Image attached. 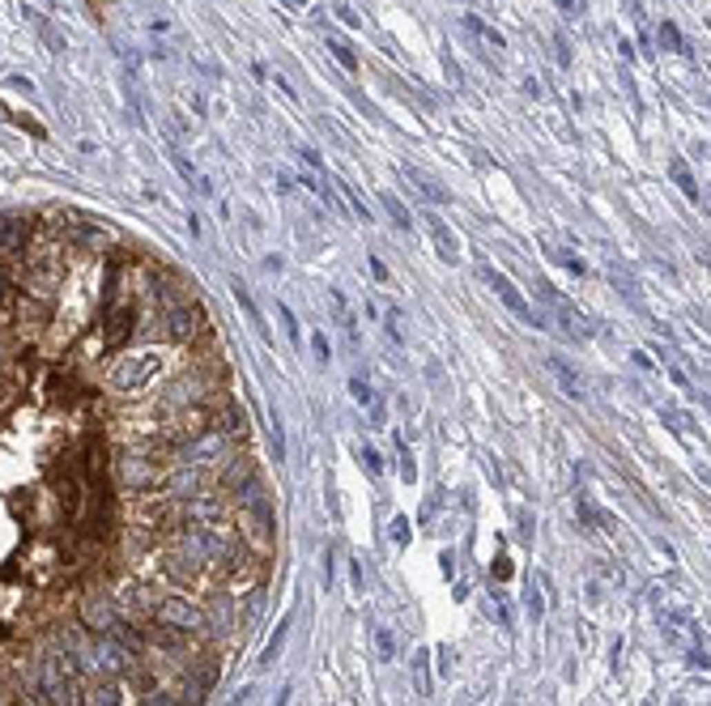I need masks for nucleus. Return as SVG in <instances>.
I'll use <instances>...</instances> for the list:
<instances>
[{
	"label": "nucleus",
	"instance_id": "nucleus-18",
	"mask_svg": "<svg viewBox=\"0 0 711 706\" xmlns=\"http://www.w3.org/2000/svg\"><path fill=\"white\" fill-rule=\"evenodd\" d=\"M277 315L286 319V332H290V341H299V319H294V311L286 307V302H281V307H277Z\"/></svg>",
	"mask_w": 711,
	"mask_h": 706
},
{
	"label": "nucleus",
	"instance_id": "nucleus-17",
	"mask_svg": "<svg viewBox=\"0 0 711 706\" xmlns=\"http://www.w3.org/2000/svg\"><path fill=\"white\" fill-rule=\"evenodd\" d=\"M392 541H397L401 549L409 545V519H401V515H397V519H392Z\"/></svg>",
	"mask_w": 711,
	"mask_h": 706
},
{
	"label": "nucleus",
	"instance_id": "nucleus-13",
	"mask_svg": "<svg viewBox=\"0 0 711 706\" xmlns=\"http://www.w3.org/2000/svg\"><path fill=\"white\" fill-rule=\"evenodd\" d=\"M350 396L358 400V405H366V409L375 405V392H371V383H366V379H358V374L350 379Z\"/></svg>",
	"mask_w": 711,
	"mask_h": 706
},
{
	"label": "nucleus",
	"instance_id": "nucleus-23",
	"mask_svg": "<svg viewBox=\"0 0 711 706\" xmlns=\"http://www.w3.org/2000/svg\"><path fill=\"white\" fill-rule=\"evenodd\" d=\"M541 609H545V604H541V596H537V592L528 587V613H532V617H541Z\"/></svg>",
	"mask_w": 711,
	"mask_h": 706
},
{
	"label": "nucleus",
	"instance_id": "nucleus-21",
	"mask_svg": "<svg viewBox=\"0 0 711 706\" xmlns=\"http://www.w3.org/2000/svg\"><path fill=\"white\" fill-rule=\"evenodd\" d=\"M337 17L346 21V26H362V17H358V13L350 9V5H337Z\"/></svg>",
	"mask_w": 711,
	"mask_h": 706
},
{
	"label": "nucleus",
	"instance_id": "nucleus-19",
	"mask_svg": "<svg viewBox=\"0 0 711 706\" xmlns=\"http://www.w3.org/2000/svg\"><path fill=\"white\" fill-rule=\"evenodd\" d=\"M401 476H405V481H418V464H413V456L405 447H401Z\"/></svg>",
	"mask_w": 711,
	"mask_h": 706
},
{
	"label": "nucleus",
	"instance_id": "nucleus-6",
	"mask_svg": "<svg viewBox=\"0 0 711 706\" xmlns=\"http://www.w3.org/2000/svg\"><path fill=\"white\" fill-rule=\"evenodd\" d=\"M669 170H673V179H677V188L690 196V200H699V183H694V174H690V166H685V158H669Z\"/></svg>",
	"mask_w": 711,
	"mask_h": 706
},
{
	"label": "nucleus",
	"instance_id": "nucleus-11",
	"mask_svg": "<svg viewBox=\"0 0 711 706\" xmlns=\"http://www.w3.org/2000/svg\"><path fill=\"white\" fill-rule=\"evenodd\" d=\"M383 209H388V217H392V221H397V225H401V230H409V225H413V217H409V209H405V205H401V200H397V196H392V192L383 196Z\"/></svg>",
	"mask_w": 711,
	"mask_h": 706
},
{
	"label": "nucleus",
	"instance_id": "nucleus-27",
	"mask_svg": "<svg viewBox=\"0 0 711 706\" xmlns=\"http://www.w3.org/2000/svg\"><path fill=\"white\" fill-rule=\"evenodd\" d=\"M371 272L379 276V281H388V268H383V260H371Z\"/></svg>",
	"mask_w": 711,
	"mask_h": 706
},
{
	"label": "nucleus",
	"instance_id": "nucleus-1",
	"mask_svg": "<svg viewBox=\"0 0 711 706\" xmlns=\"http://www.w3.org/2000/svg\"><path fill=\"white\" fill-rule=\"evenodd\" d=\"M477 276H481V281H485L490 290H494V294H499V298L507 302V311L516 315L520 323H532V327H550V319H545L541 311H532L528 302H524V294H520L516 285H511V281H507L503 272H494V268H490V264H477Z\"/></svg>",
	"mask_w": 711,
	"mask_h": 706
},
{
	"label": "nucleus",
	"instance_id": "nucleus-2",
	"mask_svg": "<svg viewBox=\"0 0 711 706\" xmlns=\"http://www.w3.org/2000/svg\"><path fill=\"white\" fill-rule=\"evenodd\" d=\"M545 366H550V374L558 379V387L567 392V396H575V400H583V396H588V383H583V374H579V370H575L571 362H562L558 353H550V358H545Z\"/></svg>",
	"mask_w": 711,
	"mask_h": 706
},
{
	"label": "nucleus",
	"instance_id": "nucleus-16",
	"mask_svg": "<svg viewBox=\"0 0 711 706\" xmlns=\"http://www.w3.org/2000/svg\"><path fill=\"white\" fill-rule=\"evenodd\" d=\"M311 349H315V362H328V358H332V349H328V336H324V332H315V336H311Z\"/></svg>",
	"mask_w": 711,
	"mask_h": 706
},
{
	"label": "nucleus",
	"instance_id": "nucleus-22",
	"mask_svg": "<svg viewBox=\"0 0 711 706\" xmlns=\"http://www.w3.org/2000/svg\"><path fill=\"white\" fill-rule=\"evenodd\" d=\"M299 158H303L311 170H320V154H315V149H307V145H303V149H299Z\"/></svg>",
	"mask_w": 711,
	"mask_h": 706
},
{
	"label": "nucleus",
	"instance_id": "nucleus-26",
	"mask_svg": "<svg viewBox=\"0 0 711 706\" xmlns=\"http://www.w3.org/2000/svg\"><path fill=\"white\" fill-rule=\"evenodd\" d=\"M324 583H332V549L324 553Z\"/></svg>",
	"mask_w": 711,
	"mask_h": 706
},
{
	"label": "nucleus",
	"instance_id": "nucleus-28",
	"mask_svg": "<svg viewBox=\"0 0 711 706\" xmlns=\"http://www.w3.org/2000/svg\"><path fill=\"white\" fill-rule=\"evenodd\" d=\"M558 9H567V13H571V9H575V0H558Z\"/></svg>",
	"mask_w": 711,
	"mask_h": 706
},
{
	"label": "nucleus",
	"instance_id": "nucleus-8",
	"mask_svg": "<svg viewBox=\"0 0 711 706\" xmlns=\"http://www.w3.org/2000/svg\"><path fill=\"white\" fill-rule=\"evenodd\" d=\"M230 285H234V298L243 302V311H248V319H252V323L260 327V332H264V336H268V327H264V319H260V307H256V302H252V294H248V285H243V281H239V276H234V281H230Z\"/></svg>",
	"mask_w": 711,
	"mask_h": 706
},
{
	"label": "nucleus",
	"instance_id": "nucleus-29",
	"mask_svg": "<svg viewBox=\"0 0 711 706\" xmlns=\"http://www.w3.org/2000/svg\"><path fill=\"white\" fill-rule=\"evenodd\" d=\"M294 5H307V0H294Z\"/></svg>",
	"mask_w": 711,
	"mask_h": 706
},
{
	"label": "nucleus",
	"instance_id": "nucleus-20",
	"mask_svg": "<svg viewBox=\"0 0 711 706\" xmlns=\"http://www.w3.org/2000/svg\"><path fill=\"white\" fill-rule=\"evenodd\" d=\"M346 196H350V205H354V213H358L362 221H371V209H366V200H362V196H358L354 188H346Z\"/></svg>",
	"mask_w": 711,
	"mask_h": 706
},
{
	"label": "nucleus",
	"instance_id": "nucleus-7",
	"mask_svg": "<svg viewBox=\"0 0 711 706\" xmlns=\"http://www.w3.org/2000/svg\"><path fill=\"white\" fill-rule=\"evenodd\" d=\"M290 625H294V617H286V621L277 625V634L268 638V647H264V655H260V668H268V664H273L277 655H281V647H286V634H290Z\"/></svg>",
	"mask_w": 711,
	"mask_h": 706
},
{
	"label": "nucleus",
	"instance_id": "nucleus-24",
	"mask_svg": "<svg viewBox=\"0 0 711 706\" xmlns=\"http://www.w3.org/2000/svg\"><path fill=\"white\" fill-rule=\"evenodd\" d=\"M494 578H511V562H507V558L494 562Z\"/></svg>",
	"mask_w": 711,
	"mask_h": 706
},
{
	"label": "nucleus",
	"instance_id": "nucleus-9",
	"mask_svg": "<svg viewBox=\"0 0 711 706\" xmlns=\"http://www.w3.org/2000/svg\"><path fill=\"white\" fill-rule=\"evenodd\" d=\"M375 651H379V660H383V664L397 660V634H392L388 625H375Z\"/></svg>",
	"mask_w": 711,
	"mask_h": 706
},
{
	"label": "nucleus",
	"instance_id": "nucleus-3",
	"mask_svg": "<svg viewBox=\"0 0 711 706\" xmlns=\"http://www.w3.org/2000/svg\"><path fill=\"white\" fill-rule=\"evenodd\" d=\"M405 179H413V188H418L426 200H434V205H448V200H452V192H448V188H439L430 174H422L418 166H405Z\"/></svg>",
	"mask_w": 711,
	"mask_h": 706
},
{
	"label": "nucleus",
	"instance_id": "nucleus-15",
	"mask_svg": "<svg viewBox=\"0 0 711 706\" xmlns=\"http://www.w3.org/2000/svg\"><path fill=\"white\" fill-rule=\"evenodd\" d=\"M362 464H366V472H371V476H379V472H383V460H379V451H375V447H362Z\"/></svg>",
	"mask_w": 711,
	"mask_h": 706
},
{
	"label": "nucleus",
	"instance_id": "nucleus-14",
	"mask_svg": "<svg viewBox=\"0 0 711 706\" xmlns=\"http://www.w3.org/2000/svg\"><path fill=\"white\" fill-rule=\"evenodd\" d=\"M660 43H665L669 52H685V43H681V30L673 26V21H665V26H660Z\"/></svg>",
	"mask_w": 711,
	"mask_h": 706
},
{
	"label": "nucleus",
	"instance_id": "nucleus-4",
	"mask_svg": "<svg viewBox=\"0 0 711 706\" xmlns=\"http://www.w3.org/2000/svg\"><path fill=\"white\" fill-rule=\"evenodd\" d=\"M430 234H434V243H439V256H443V264H456L460 260V247H456V234L448 230L439 217H430Z\"/></svg>",
	"mask_w": 711,
	"mask_h": 706
},
{
	"label": "nucleus",
	"instance_id": "nucleus-5",
	"mask_svg": "<svg viewBox=\"0 0 711 706\" xmlns=\"http://www.w3.org/2000/svg\"><path fill=\"white\" fill-rule=\"evenodd\" d=\"M413 689H418V698H430V651L426 647L413 651Z\"/></svg>",
	"mask_w": 711,
	"mask_h": 706
},
{
	"label": "nucleus",
	"instance_id": "nucleus-10",
	"mask_svg": "<svg viewBox=\"0 0 711 706\" xmlns=\"http://www.w3.org/2000/svg\"><path fill=\"white\" fill-rule=\"evenodd\" d=\"M328 52H332L341 64H346L350 72H358V56H354V47H350L346 39H341V34H328Z\"/></svg>",
	"mask_w": 711,
	"mask_h": 706
},
{
	"label": "nucleus",
	"instance_id": "nucleus-12",
	"mask_svg": "<svg viewBox=\"0 0 711 706\" xmlns=\"http://www.w3.org/2000/svg\"><path fill=\"white\" fill-rule=\"evenodd\" d=\"M464 21H469V30H473L477 39H485L490 47H503V34H499V30H490V26H485L481 17H473V13H469V17H464Z\"/></svg>",
	"mask_w": 711,
	"mask_h": 706
},
{
	"label": "nucleus",
	"instance_id": "nucleus-25",
	"mask_svg": "<svg viewBox=\"0 0 711 706\" xmlns=\"http://www.w3.org/2000/svg\"><path fill=\"white\" fill-rule=\"evenodd\" d=\"M669 379H673V383H677V387H690V379H685V374H681V370H677V366H669Z\"/></svg>",
	"mask_w": 711,
	"mask_h": 706
}]
</instances>
